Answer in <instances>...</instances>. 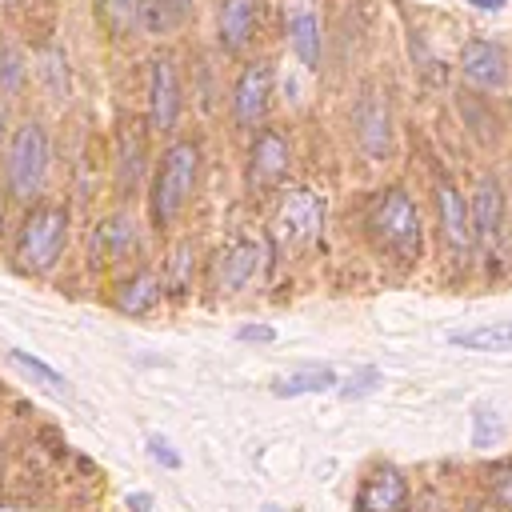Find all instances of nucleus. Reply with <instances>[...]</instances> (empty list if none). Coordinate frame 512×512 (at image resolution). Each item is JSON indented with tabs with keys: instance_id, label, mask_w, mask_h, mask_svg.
<instances>
[{
	"instance_id": "1",
	"label": "nucleus",
	"mask_w": 512,
	"mask_h": 512,
	"mask_svg": "<svg viewBox=\"0 0 512 512\" xmlns=\"http://www.w3.org/2000/svg\"><path fill=\"white\" fill-rule=\"evenodd\" d=\"M368 224H372V236H376V248H380V252L396 256L400 264L420 260V212H416V204L408 200V192L388 188V192L376 200Z\"/></svg>"
},
{
	"instance_id": "2",
	"label": "nucleus",
	"mask_w": 512,
	"mask_h": 512,
	"mask_svg": "<svg viewBox=\"0 0 512 512\" xmlns=\"http://www.w3.org/2000/svg\"><path fill=\"white\" fill-rule=\"evenodd\" d=\"M4 176H8V192H12L16 200L40 196L44 176H48V132H44L36 120H28V124H20V128L12 132Z\"/></svg>"
},
{
	"instance_id": "3",
	"label": "nucleus",
	"mask_w": 512,
	"mask_h": 512,
	"mask_svg": "<svg viewBox=\"0 0 512 512\" xmlns=\"http://www.w3.org/2000/svg\"><path fill=\"white\" fill-rule=\"evenodd\" d=\"M196 172H200V148L180 140L164 152L160 176H156V192H152V216L156 224H172V216L184 208V200L196 188Z\"/></svg>"
},
{
	"instance_id": "4",
	"label": "nucleus",
	"mask_w": 512,
	"mask_h": 512,
	"mask_svg": "<svg viewBox=\"0 0 512 512\" xmlns=\"http://www.w3.org/2000/svg\"><path fill=\"white\" fill-rule=\"evenodd\" d=\"M64 236H68V212L56 204H40L28 212L24 228H20V244L16 256L28 272H48L60 252H64Z\"/></svg>"
},
{
	"instance_id": "5",
	"label": "nucleus",
	"mask_w": 512,
	"mask_h": 512,
	"mask_svg": "<svg viewBox=\"0 0 512 512\" xmlns=\"http://www.w3.org/2000/svg\"><path fill=\"white\" fill-rule=\"evenodd\" d=\"M320 220H324L320 196L308 192V188H288L284 200H280V208H276V236L288 240V244H300V240L316 236Z\"/></svg>"
},
{
	"instance_id": "6",
	"label": "nucleus",
	"mask_w": 512,
	"mask_h": 512,
	"mask_svg": "<svg viewBox=\"0 0 512 512\" xmlns=\"http://www.w3.org/2000/svg\"><path fill=\"white\" fill-rule=\"evenodd\" d=\"M460 72H464V80L472 88L492 92V88H500L508 80V56L492 40H468L464 52H460Z\"/></svg>"
},
{
	"instance_id": "7",
	"label": "nucleus",
	"mask_w": 512,
	"mask_h": 512,
	"mask_svg": "<svg viewBox=\"0 0 512 512\" xmlns=\"http://www.w3.org/2000/svg\"><path fill=\"white\" fill-rule=\"evenodd\" d=\"M268 96H272V68L264 60L248 64L236 80V96H232V108H236V124L240 128H252L264 120L268 112Z\"/></svg>"
},
{
	"instance_id": "8",
	"label": "nucleus",
	"mask_w": 512,
	"mask_h": 512,
	"mask_svg": "<svg viewBox=\"0 0 512 512\" xmlns=\"http://www.w3.org/2000/svg\"><path fill=\"white\" fill-rule=\"evenodd\" d=\"M436 208H440V232H444V248L452 252V260L456 264H464V256H468V248H472V220H468V208H464V200H460V192L448 184V180H440V188H436Z\"/></svg>"
},
{
	"instance_id": "9",
	"label": "nucleus",
	"mask_w": 512,
	"mask_h": 512,
	"mask_svg": "<svg viewBox=\"0 0 512 512\" xmlns=\"http://www.w3.org/2000/svg\"><path fill=\"white\" fill-rule=\"evenodd\" d=\"M292 164V148L288 140L276 132V128H264L256 140H252V152H248V176L256 188H272L280 184V176L288 172Z\"/></svg>"
},
{
	"instance_id": "10",
	"label": "nucleus",
	"mask_w": 512,
	"mask_h": 512,
	"mask_svg": "<svg viewBox=\"0 0 512 512\" xmlns=\"http://www.w3.org/2000/svg\"><path fill=\"white\" fill-rule=\"evenodd\" d=\"M472 236L480 240V244H488V248H496L500 244V220H504V192H500V184H496V176L492 172H484L480 180H476V196H472Z\"/></svg>"
},
{
	"instance_id": "11",
	"label": "nucleus",
	"mask_w": 512,
	"mask_h": 512,
	"mask_svg": "<svg viewBox=\"0 0 512 512\" xmlns=\"http://www.w3.org/2000/svg\"><path fill=\"white\" fill-rule=\"evenodd\" d=\"M176 112H180L176 68H172V60H168V56H156V60H152V84H148V116H152V128L172 132Z\"/></svg>"
},
{
	"instance_id": "12",
	"label": "nucleus",
	"mask_w": 512,
	"mask_h": 512,
	"mask_svg": "<svg viewBox=\"0 0 512 512\" xmlns=\"http://www.w3.org/2000/svg\"><path fill=\"white\" fill-rule=\"evenodd\" d=\"M408 504V484L396 468H376L356 496V512H404Z\"/></svg>"
},
{
	"instance_id": "13",
	"label": "nucleus",
	"mask_w": 512,
	"mask_h": 512,
	"mask_svg": "<svg viewBox=\"0 0 512 512\" xmlns=\"http://www.w3.org/2000/svg\"><path fill=\"white\" fill-rule=\"evenodd\" d=\"M356 136L368 156H388V108L380 96L360 100L356 108Z\"/></svg>"
},
{
	"instance_id": "14",
	"label": "nucleus",
	"mask_w": 512,
	"mask_h": 512,
	"mask_svg": "<svg viewBox=\"0 0 512 512\" xmlns=\"http://www.w3.org/2000/svg\"><path fill=\"white\" fill-rule=\"evenodd\" d=\"M256 28V0H224L220 4V44L228 52H240L252 40Z\"/></svg>"
},
{
	"instance_id": "15",
	"label": "nucleus",
	"mask_w": 512,
	"mask_h": 512,
	"mask_svg": "<svg viewBox=\"0 0 512 512\" xmlns=\"http://www.w3.org/2000/svg\"><path fill=\"white\" fill-rule=\"evenodd\" d=\"M188 12H192V0H144L140 24H144V32L164 36V32H176L188 20Z\"/></svg>"
},
{
	"instance_id": "16",
	"label": "nucleus",
	"mask_w": 512,
	"mask_h": 512,
	"mask_svg": "<svg viewBox=\"0 0 512 512\" xmlns=\"http://www.w3.org/2000/svg\"><path fill=\"white\" fill-rule=\"evenodd\" d=\"M256 264H260V248H256L252 240L236 244V248L224 256V264H220V288H224V292L244 288V284H248V276L256 272Z\"/></svg>"
},
{
	"instance_id": "17",
	"label": "nucleus",
	"mask_w": 512,
	"mask_h": 512,
	"mask_svg": "<svg viewBox=\"0 0 512 512\" xmlns=\"http://www.w3.org/2000/svg\"><path fill=\"white\" fill-rule=\"evenodd\" d=\"M448 340L460 344V348H476V352H504V348H512V324L492 320V324H480V328H468V332H452Z\"/></svg>"
},
{
	"instance_id": "18",
	"label": "nucleus",
	"mask_w": 512,
	"mask_h": 512,
	"mask_svg": "<svg viewBox=\"0 0 512 512\" xmlns=\"http://www.w3.org/2000/svg\"><path fill=\"white\" fill-rule=\"evenodd\" d=\"M288 36H292V48L300 56V64L316 68L320 64V24L312 12H296L292 24H288Z\"/></svg>"
},
{
	"instance_id": "19",
	"label": "nucleus",
	"mask_w": 512,
	"mask_h": 512,
	"mask_svg": "<svg viewBox=\"0 0 512 512\" xmlns=\"http://www.w3.org/2000/svg\"><path fill=\"white\" fill-rule=\"evenodd\" d=\"M336 384V372L332 368H300V372H288L276 380V396H304V392H324Z\"/></svg>"
},
{
	"instance_id": "20",
	"label": "nucleus",
	"mask_w": 512,
	"mask_h": 512,
	"mask_svg": "<svg viewBox=\"0 0 512 512\" xmlns=\"http://www.w3.org/2000/svg\"><path fill=\"white\" fill-rule=\"evenodd\" d=\"M156 300H160V276H156V272H140V276L124 288L120 308H124V312H148Z\"/></svg>"
},
{
	"instance_id": "21",
	"label": "nucleus",
	"mask_w": 512,
	"mask_h": 512,
	"mask_svg": "<svg viewBox=\"0 0 512 512\" xmlns=\"http://www.w3.org/2000/svg\"><path fill=\"white\" fill-rule=\"evenodd\" d=\"M140 4L144 0H100V16L116 36H124L132 24H140Z\"/></svg>"
},
{
	"instance_id": "22",
	"label": "nucleus",
	"mask_w": 512,
	"mask_h": 512,
	"mask_svg": "<svg viewBox=\"0 0 512 512\" xmlns=\"http://www.w3.org/2000/svg\"><path fill=\"white\" fill-rule=\"evenodd\" d=\"M8 360L20 368V372H28V376H36L40 384H48V388H56V392H64L68 388V380L56 372V368H48L44 360H36V356H28V352H20V348H12L8 352Z\"/></svg>"
},
{
	"instance_id": "23",
	"label": "nucleus",
	"mask_w": 512,
	"mask_h": 512,
	"mask_svg": "<svg viewBox=\"0 0 512 512\" xmlns=\"http://www.w3.org/2000/svg\"><path fill=\"white\" fill-rule=\"evenodd\" d=\"M128 244H132V220L116 216V220H108V224L100 228V248H104V256H108V260H112V256H120Z\"/></svg>"
},
{
	"instance_id": "24",
	"label": "nucleus",
	"mask_w": 512,
	"mask_h": 512,
	"mask_svg": "<svg viewBox=\"0 0 512 512\" xmlns=\"http://www.w3.org/2000/svg\"><path fill=\"white\" fill-rule=\"evenodd\" d=\"M20 76H24L20 52L16 48H0V92H16L20 88Z\"/></svg>"
},
{
	"instance_id": "25",
	"label": "nucleus",
	"mask_w": 512,
	"mask_h": 512,
	"mask_svg": "<svg viewBox=\"0 0 512 512\" xmlns=\"http://www.w3.org/2000/svg\"><path fill=\"white\" fill-rule=\"evenodd\" d=\"M488 488H492L496 504H500L504 512H512V464H496V468L488 472Z\"/></svg>"
},
{
	"instance_id": "26",
	"label": "nucleus",
	"mask_w": 512,
	"mask_h": 512,
	"mask_svg": "<svg viewBox=\"0 0 512 512\" xmlns=\"http://www.w3.org/2000/svg\"><path fill=\"white\" fill-rule=\"evenodd\" d=\"M496 432H500V424H496V412H492V408H480V412H476V432H472L476 448H488V444L496 440Z\"/></svg>"
},
{
	"instance_id": "27",
	"label": "nucleus",
	"mask_w": 512,
	"mask_h": 512,
	"mask_svg": "<svg viewBox=\"0 0 512 512\" xmlns=\"http://www.w3.org/2000/svg\"><path fill=\"white\" fill-rule=\"evenodd\" d=\"M376 380H380V376H376L372 368H364L356 380H348V384L340 388V396H344V400H352V396H364V392H372V388H376Z\"/></svg>"
},
{
	"instance_id": "28",
	"label": "nucleus",
	"mask_w": 512,
	"mask_h": 512,
	"mask_svg": "<svg viewBox=\"0 0 512 512\" xmlns=\"http://www.w3.org/2000/svg\"><path fill=\"white\" fill-rule=\"evenodd\" d=\"M148 452H152V460H160L164 468H180V456L168 448V440H160V436H152L148 440Z\"/></svg>"
},
{
	"instance_id": "29",
	"label": "nucleus",
	"mask_w": 512,
	"mask_h": 512,
	"mask_svg": "<svg viewBox=\"0 0 512 512\" xmlns=\"http://www.w3.org/2000/svg\"><path fill=\"white\" fill-rule=\"evenodd\" d=\"M276 332L268 328V324H248V328H240V340H272Z\"/></svg>"
},
{
	"instance_id": "30",
	"label": "nucleus",
	"mask_w": 512,
	"mask_h": 512,
	"mask_svg": "<svg viewBox=\"0 0 512 512\" xmlns=\"http://www.w3.org/2000/svg\"><path fill=\"white\" fill-rule=\"evenodd\" d=\"M128 508H132V512H148V508H152V500H148L144 492H132V496H128Z\"/></svg>"
},
{
	"instance_id": "31",
	"label": "nucleus",
	"mask_w": 512,
	"mask_h": 512,
	"mask_svg": "<svg viewBox=\"0 0 512 512\" xmlns=\"http://www.w3.org/2000/svg\"><path fill=\"white\" fill-rule=\"evenodd\" d=\"M468 4H476V8H488V12H492V8H500L504 0H468Z\"/></svg>"
},
{
	"instance_id": "32",
	"label": "nucleus",
	"mask_w": 512,
	"mask_h": 512,
	"mask_svg": "<svg viewBox=\"0 0 512 512\" xmlns=\"http://www.w3.org/2000/svg\"><path fill=\"white\" fill-rule=\"evenodd\" d=\"M0 140H4V104H0Z\"/></svg>"
},
{
	"instance_id": "33",
	"label": "nucleus",
	"mask_w": 512,
	"mask_h": 512,
	"mask_svg": "<svg viewBox=\"0 0 512 512\" xmlns=\"http://www.w3.org/2000/svg\"><path fill=\"white\" fill-rule=\"evenodd\" d=\"M0 512H20V508L16 504H0Z\"/></svg>"
},
{
	"instance_id": "34",
	"label": "nucleus",
	"mask_w": 512,
	"mask_h": 512,
	"mask_svg": "<svg viewBox=\"0 0 512 512\" xmlns=\"http://www.w3.org/2000/svg\"><path fill=\"white\" fill-rule=\"evenodd\" d=\"M472 512H496V508H488V504H480V508H472Z\"/></svg>"
},
{
	"instance_id": "35",
	"label": "nucleus",
	"mask_w": 512,
	"mask_h": 512,
	"mask_svg": "<svg viewBox=\"0 0 512 512\" xmlns=\"http://www.w3.org/2000/svg\"><path fill=\"white\" fill-rule=\"evenodd\" d=\"M0 228H4V200H0Z\"/></svg>"
},
{
	"instance_id": "36",
	"label": "nucleus",
	"mask_w": 512,
	"mask_h": 512,
	"mask_svg": "<svg viewBox=\"0 0 512 512\" xmlns=\"http://www.w3.org/2000/svg\"><path fill=\"white\" fill-rule=\"evenodd\" d=\"M268 512H280V508H268Z\"/></svg>"
}]
</instances>
